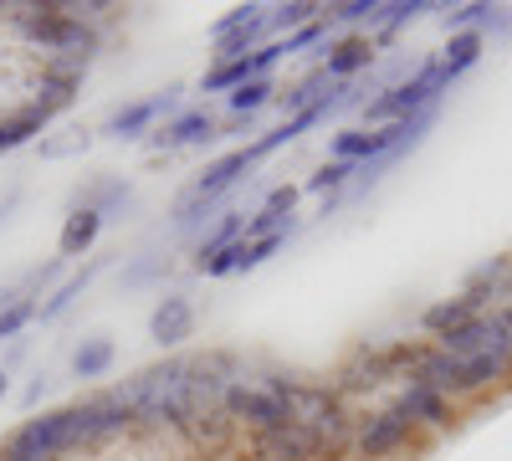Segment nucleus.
<instances>
[{"instance_id": "27", "label": "nucleus", "mask_w": 512, "mask_h": 461, "mask_svg": "<svg viewBox=\"0 0 512 461\" xmlns=\"http://www.w3.org/2000/svg\"><path fill=\"white\" fill-rule=\"evenodd\" d=\"M72 98H77V77H72V72H57V67H52L47 77H41V98H36L41 113H57V108H67Z\"/></svg>"}, {"instance_id": "8", "label": "nucleus", "mask_w": 512, "mask_h": 461, "mask_svg": "<svg viewBox=\"0 0 512 461\" xmlns=\"http://www.w3.org/2000/svg\"><path fill=\"white\" fill-rule=\"evenodd\" d=\"M277 57H287V47H282V41H272V47L251 52V57H236V62L210 67V72H205V93H226V88L236 93L241 82H251V77H267V67H272Z\"/></svg>"}, {"instance_id": "2", "label": "nucleus", "mask_w": 512, "mask_h": 461, "mask_svg": "<svg viewBox=\"0 0 512 461\" xmlns=\"http://www.w3.org/2000/svg\"><path fill=\"white\" fill-rule=\"evenodd\" d=\"M441 93H446L441 67H436V62H425L410 82H395V88H384V93L364 108V118L374 123V129H384V123H400V118H415V113H425V108H436Z\"/></svg>"}, {"instance_id": "43", "label": "nucleus", "mask_w": 512, "mask_h": 461, "mask_svg": "<svg viewBox=\"0 0 512 461\" xmlns=\"http://www.w3.org/2000/svg\"><path fill=\"white\" fill-rule=\"evenodd\" d=\"M0 395H6V369H0Z\"/></svg>"}, {"instance_id": "14", "label": "nucleus", "mask_w": 512, "mask_h": 461, "mask_svg": "<svg viewBox=\"0 0 512 461\" xmlns=\"http://www.w3.org/2000/svg\"><path fill=\"white\" fill-rule=\"evenodd\" d=\"M410 426H446L451 421V405H446V395H436V390H425V385H410L405 395H400V405H395Z\"/></svg>"}, {"instance_id": "9", "label": "nucleus", "mask_w": 512, "mask_h": 461, "mask_svg": "<svg viewBox=\"0 0 512 461\" xmlns=\"http://www.w3.org/2000/svg\"><path fill=\"white\" fill-rule=\"evenodd\" d=\"M415 436V426L405 421V415L390 405V410H379L374 421H364V431H359V451L369 456V461H379V456H390V451H400L405 441Z\"/></svg>"}, {"instance_id": "38", "label": "nucleus", "mask_w": 512, "mask_h": 461, "mask_svg": "<svg viewBox=\"0 0 512 461\" xmlns=\"http://www.w3.org/2000/svg\"><path fill=\"white\" fill-rule=\"evenodd\" d=\"M313 41H328V26H323V21L303 26V31H297V36H287L282 47H287V57H292V52H303V47H313Z\"/></svg>"}, {"instance_id": "17", "label": "nucleus", "mask_w": 512, "mask_h": 461, "mask_svg": "<svg viewBox=\"0 0 512 461\" xmlns=\"http://www.w3.org/2000/svg\"><path fill=\"white\" fill-rule=\"evenodd\" d=\"M477 308H482V303H477V298H466V292H461V298L431 303V308H425V318H420V323L431 328L436 339H446V333H456L461 323H472V318H477Z\"/></svg>"}, {"instance_id": "23", "label": "nucleus", "mask_w": 512, "mask_h": 461, "mask_svg": "<svg viewBox=\"0 0 512 461\" xmlns=\"http://www.w3.org/2000/svg\"><path fill=\"white\" fill-rule=\"evenodd\" d=\"M47 118L52 113H41L36 103L26 108V113H16L11 123H0V154H6V149H21V144H31L41 129H47Z\"/></svg>"}, {"instance_id": "37", "label": "nucleus", "mask_w": 512, "mask_h": 461, "mask_svg": "<svg viewBox=\"0 0 512 461\" xmlns=\"http://www.w3.org/2000/svg\"><path fill=\"white\" fill-rule=\"evenodd\" d=\"M374 16H379V0H349V6H333L338 26H359V21H374Z\"/></svg>"}, {"instance_id": "15", "label": "nucleus", "mask_w": 512, "mask_h": 461, "mask_svg": "<svg viewBox=\"0 0 512 461\" xmlns=\"http://www.w3.org/2000/svg\"><path fill=\"white\" fill-rule=\"evenodd\" d=\"M246 170H251L246 149H236V154H221V159L210 164V170H205L200 180H195V190H190V195H200V200H221V195H226V190H231V185H236Z\"/></svg>"}, {"instance_id": "5", "label": "nucleus", "mask_w": 512, "mask_h": 461, "mask_svg": "<svg viewBox=\"0 0 512 461\" xmlns=\"http://www.w3.org/2000/svg\"><path fill=\"white\" fill-rule=\"evenodd\" d=\"M67 451V421L57 415H41V421H26L16 431V441L6 446V461H57Z\"/></svg>"}, {"instance_id": "21", "label": "nucleus", "mask_w": 512, "mask_h": 461, "mask_svg": "<svg viewBox=\"0 0 512 461\" xmlns=\"http://www.w3.org/2000/svg\"><path fill=\"white\" fill-rule=\"evenodd\" d=\"M72 369H77V380H98V374H108L113 369V339H82L77 349H72Z\"/></svg>"}, {"instance_id": "44", "label": "nucleus", "mask_w": 512, "mask_h": 461, "mask_svg": "<svg viewBox=\"0 0 512 461\" xmlns=\"http://www.w3.org/2000/svg\"><path fill=\"white\" fill-rule=\"evenodd\" d=\"M0 461H6V456H0Z\"/></svg>"}, {"instance_id": "20", "label": "nucleus", "mask_w": 512, "mask_h": 461, "mask_svg": "<svg viewBox=\"0 0 512 461\" xmlns=\"http://www.w3.org/2000/svg\"><path fill=\"white\" fill-rule=\"evenodd\" d=\"M52 52H67V62L88 67V57L98 52V31H93V26H82L77 16H67L62 31H57V47H52Z\"/></svg>"}, {"instance_id": "24", "label": "nucleus", "mask_w": 512, "mask_h": 461, "mask_svg": "<svg viewBox=\"0 0 512 461\" xmlns=\"http://www.w3.org/2000/svg\"><path fill=\"white\" fill-rule=\"evenodd\" d=\"M98 272H103V262H88V267H82V272H72V277H67V282H62V287L52 292V298H47V303L36 308V318H57V313H67V308L77 303V292L88 287V282H93Z\"/></svg>"}, {"instance_id": "18", "label": "nucleus", "mask_w": 512, "mask_h": 461, "mask_svg": "<svg viewBox=\"0 0 512 461\" xmlns=\"http://www.w3.org/2000/svg\"><path fill=\"white\" fill-rule=\"evenodd\" d=\"M98 231H103V216L88 211V205H77V211L67 216V226H62V257H82V251H93Z\"/></svg>"}, {"instance_id": "7", "label": "nucleus", "mask_w": 512, "mask_h": 461, "mask_svg": "<svg viewBox=\"0 0 512 461\" xmlns=\"http://www.w3.org/2000/svg\"><path fill=\"white\" fill-rule=\"evenodd\" d=\"M256 461H318V441L303 421H292V426H277V431H262L251 446Z\"/></svg>"}, {"instance_id": "25", "label": "nucleus", "mask_w": 512, "mask_h": 461, "mask_svg": "<svg viewBox=\"0 0 512 461\" xmlns=\"http://www.w3.org/2000/svg\"><path fill=\"white\" fill-rule=\"evenodd\" d=\"M507 267H512V257H492V262L472 267V277H466V298H477V303L497 298V292H502V277H507Z\"/></svg>"}, {"instance_id": "29", "label": "nucleus", "mask_w": 512, "mask_h": 461, "mask_svg": "<svg viewBox=\"0 0 512 461\" xmlns=\"http://www.w3.org/2000/svg\"><path fill=\"white\" fill-rule=\"evenodd\" d=\"M318 11H323V6H313V0H287V6H272L267 26H277V31H303V26L318 21Z\"/></svg>"}, {"instance_id": "39", "label": "nucleus", "mask_w": 512, "mask_h": 461, "mask_svg": "<svg viewBox=\"0 0 512 461\" xmlns=\"http://www.w3.org/2000/svg\"><path fill=\"white\" fill-rule=\"evenodd\" d=\"M292 205H297V185H277V190L267 195L262 211H272V216H292Z\"/></svg>"}, {"instance_id": "26", "label": "nucleus", "mask_w": 512, "mask_h": 461, "mask_svg": "<svg viewBox=\"0 0 512 461\" xmlns=\"http://www.w3.org/2000/svg\"><path fill=\"white\" fill-rule=\"evenodd\" d=\"M62 21H67V11H57V6H31V11H21V31L36 36L41 47H57Z\"/></svg>"}, {"instance_id": "33", "label": "nucleus", "mask_w": 512, "mask_h": 461, "mask_svg": "<svg viewBox=\"0 0 512 461\" xmlns=\"http://www.w3.org/2000/svg\"><path fill=\"white\" fill-rule=\"evenodd\" d=\"M349 175H354V164L333 159V164H323V170L308 180V190H313V195H333V190H344V185H349Z\"/></svg>"}, {"instance_id": "35", "label": "nucleus", "mask_w": 512, "mask_h": 461, "mask_svg": "<svg viewBox=\"0 0 512 461\" xmlns=\"http://www.w3.org/2000/svg\"><path fill=\"white\" fill-rule=\"evenodd\" d=\"M236 231H241V216H226V221H221L216 231H210V236L200 241V251H195V257H200V262H210V257H216V251H226V246L236 241Z\"/></svg>"}, {"instance_id": "11", "label": "nucleus", "mask_w": 512, "mask_h": 461, "mask_svg": "<svg viewBox=\"0 0 512 461\" xmlns=\"http://www.w3.org/2000/svg\"><path fill=\"white\" fill-rule=\"evenodd\" d=\"M482 47H487V36H482V31H456V36L446 41V52L436 57L446 88H451V82H456L461 72H472V67L482 62Z\"/></svg>"}, {"instance_id": "34", "label": "nucleus", "mask_w": 512, "mask_h": 461, "mask_svg": "<svg viewBox=\"0 0 512 461\" xmlns=\"http://www.w3.org/2000/svg\"><path fill=\"white\" fill-rule=\"evenodd\" d=\"M123 200H128V185H123V180H103L82 205H88V211H98V216L108 221V211H113V205H123Z\"/></svg>"}, {"instance_id": "3", "label": "nucleus", "mask_w": 512, "mask_h": 461, "mask_svg": "<svg viewBox=\"0 0 512 461\" xmlns=\"http://www.w3.org/2000/svg\"><path fill=\"white\" fill-rule=\"evenodd\" d=\"M62 421H67V446H82V441H98V436L123 431L128 421H134V410H128L118 395H103V400L62 410Z\"/></svg>"}, {"instance_id": "30", "label": "nucleus", "mask_w": 512, "mask_h": 461, "mask_svg": "<svg viewBox=\"0 0 512 461\" xmlns=\"http://www.w3.org/2000/svg\"><path fill=\"white\" fill-rule=\"evenodd\" d=\"M492 21H502V6H487V0H477V6H456V11L446 16L451 36H456V31H482V26H492Z\"/></svg>"}, {"instance_id": "40", "label": "nucleus", "mask_w": 512, "mask_h": 461, "mask_svg": "<svg viewBox=\"0 0 512 461\" xmlns=\"http://www.w3.org/2000/svg\"><path fill=\"white\" fill-rule=\"evenodd\" d=\"M154 272H159V257H149V262H139V267H134V272H128L123 282H128V287H144V282H149Z\"/></svg>"}, {"instance_id": "16", "label": "nucleus", "mask_w": 512, "mask_h": 461, "mask_svg": "<svg viewBox=\"0 0 512 461\" xmlns=\"http://www.w3.org/2000/svg\"><path fill=\"white\" fill-rule=\"evenodd\" d=\"M512 369V359L507 354H477V359H461V380H456V395H477V390H487V385H497L502 374Z\"/></svg>"}, {"instance_id": "4", "label": "nucleus", "mask_w": 512, "mask_h": 461, "mask_svg": "<svg viewBox=\"0 0 512 461\" xmlns=\"http://www.w3.org/2000/svg\"><path fill=\"white\" fill-rule=\"evenodd\" d=\"M226 410L236 415V421H251L256 431H277V426H292L297 415L282 395H272L267 385L262 390H246V385H231L226 390Z\"/></svg>"}, {"instance_id": "41", "label": "nucleus", "mask_w": 512, "mask_h": 461, "mask_svg": "<svg viewBox=\"0 0 512 461\" xmlns=\"http://www.w3.org/2000/svg\"><path fill=\"white\" fill-rule=\"evenodd\" d=\"M41 395H47V374H41V380H36V385H31V390H26V405H36V400H41Z\"/></svg>"}, {"instance_id": "10", "label": "nucleus", "mask_w": 512, "mask_h": 461, "mask_svg": "<svg viewBox=\"0 0 512 461\" xmlns=\"http://www.w3.org/2000/svg\"><path fill=\"white\" fill-rule=\"evenodd\" d=\"M180 103V88H169V93H159V98H149V103H123L113 118H108V139H139V134H149V123L159 118V113H169Z\"/></svg>"}, {"instance_id": "12", "label": "nucleus", "mask_w": 512, "mask_h": 461, "mask_svg": "<svg viewBox=\"0 0 512 461\" xmlns=\"http://www.w3.org/2000/svg\"><path fill=\"white\" fill-rule=\"evenodd\" d=\"M159 149H185V144H200V139H216V118H210L205 108H190L180 113L175 123H164L159 134H149Z\"/></svg>"}, {"instance_id": "19", "label": "nucleus", "mask_w": 512, "mask_h": 461, "mask_svg": "<svg viewBox=\"0 0 512 461\" xmlns=\"http://www.w3.org/2000/svg\"><path fill=\"white\" fill-rule=\"evenodd\" d=\"M374 62V41L369 36H349V41H338V47L328 52V77H354V72H364Z\"/></svg>"}, {"instance_id": "31", "label": "nucleus", "mask_w": 512, "mask_h": 461, "mask_svg": "<svg viewBox=\"0 0 512 461\" xmlns=\"http://www.w3.org/2000/svg\"><path fill=\"white\" fill-rule=\"evenodd\" d=\"M272 93H277V88H272L267 77H251V82H241V88L231 93V113H246V118H251L256 108L272 103Z\"/></svg>"}, {"instance_id": "6", "label": "nucleus", "mask_w": 512, "mask_h": 461, "mask_svg": "<svg viewBox=\"0 0 512 461\" xmlns=\"http://www.w3.org/2000/svg\"><path fill=\"white\" fill-rule=\"evenodd\" d=\"M190 333H195V303L185 298V292H169V298H159V308L149 313V339H154L159 349H180Z\"/></svg>"}, {"instance_id": "32", "label": "nucleus", "mask_w": 512, "mask_h": 461, "mask_svg": "<svg viewBox=\"0 0 512 461\" xmlns=\"http://www.w3.org/2000/svg\"><path fill=\"white\" fill-rule=\"evenodd\" d=\"M31 318H36V303L31 298H6V308H0V339H16Z\"/></svg>"}, {"instance_id": "28", "label": "nucleus", "mask_w": 512, "mask_h": 461, "mask_svg": "<svg viewBox=\"0 0 512 461\" xmlns=\"http://www.w3.org/2000/svg\"><path fill=\"white\" fill-rule=\"evenodd\" d=\"M425 11H436L431 0H395V6H379L374 26H379V36H395L405 21H415V16H425Z\"/></svg>"}, {"instance_id": "36", "label": "nucleus", "mask_w": 512, "mask_h": 461, "mask_svg": "<svg viewBox=\"0 0 512 461\" xmlns=\"http://www.w3.org/2000/svg\"><path fill=\"white\" fill-rule=\"evenodd\" d=\"M200 272H205V277H231V272H241V241H231V246L216 251L210 262H200Z\"/></svg>"}, {"instance_id": "13", "label": "nucleus", "mask_w": 512, "mask_h": 461, "mask_svg": "<svg viewBox=\"0 0 512 461\" xmlns=\"http://www.w3.org/2000/svg\"><path fill=\"white\" fill-rule=\"evenodd\" d=\"M456 380H461V359L446 354V349L420 354V364L410 374V385H425V390H436V395H456Z\"/></svg>"}, {"instance_id": "22", "label": "nucleus", "mask_w": 512, "mask_h": 461, "mask_svg": "<svg viewBox=\"0 0 512 461\" xmlns=\"http://www.w3.org/2000/svg\"><path fill=\"white\" fill-rule=\"evenodd\" d=\"M384 374H390V364H384V354H374V349H359L349 364H344V390H369V385H379Z\"/></svg>"}, {"instance_id": "42", "label": "nucleus", "mask_w": 512, "mask_h": 461, "mask_svg": "<svg viewBox=\"0 0 512 461\" xmlns=\"http://www.w3.org/2000/svg\"><path fill=\"white\" fill-rule=\"evenodd\" d=\"M497 298H512V267H507V277H502V292H497Z\"/></svg>"}, {"instance_id": "1", "label": "nucleus", "mask_w": 512, "mask_h": 461, "mask_svg": "<svg viewBox=\"0 0 512 461\" xmlns=\"http://www.w3.org/2000/svg\"><path fill=\"white\" fill-rule=\"evenodd\" d=\"M190 364L195 359H164L144 374H134V380L123 385V405L144 415V421H169V426H185L190 421Z\"/></svg>"}]
</instances>
